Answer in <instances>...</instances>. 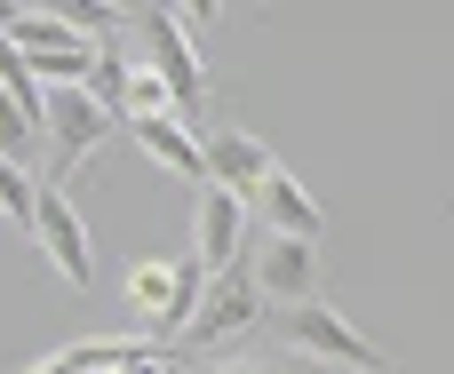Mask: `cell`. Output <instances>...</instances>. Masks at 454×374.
<instances>
[{"mask_svg": "<svg viewBox=\"0 0 454 374\" xmlns=\"http://www.w3.org/2000/svg\"><path fill=\"white\" fill-rule=\"evenodd\" d=\"M112 16L136 32V64L168 88L176 120H184L192 136H207V128H200V112H207V56L176 32V16H168V8H112Z\"/></svg>", "mask_w": 454, "mask_h": 374, "instance_id": "obj_1", "label": "cell"}, {"mask_svg": "<svg viewBox=\"0 0 454 374\" xmlns=\"http://www.w3.org/2000/svg\"><path fill=\"white\" fill-rule=\"evenodd\" d=\"M263 319H271V311H263V295H255L247 263L207 271V287H200V303H192V319H184V335H176V351H168V359H200V351H215V343H239V335H255Z\"/></svg>", "mask_w": 454, "mask_h": 374, "instance_id": "obj_2", "label": "cell"}, {"mask_svg": "<svg viewBox=\"0 0 454 374\" xmlns=\"http://www.w3.org/2000/svg\"><path fill=\"white\" fill-rule=\"evenodd\" d=\"M40 136H48V175H40V191H64V175L104 152L112 112H104L88 88H40Z\"/></svg>", "mask_w": 454, "mask_h": 374, "instance_id": "obj_3", "label": "cell"}, {"mask_svg": "<svg viewBox=\"0 0 454 374\" xmlns=\"http://www.w3.org/2000/svg\"><path fill=\"white\" fill-rule=\"evenodd\" d=\"M279 343L295 359H319V367H343V374H383V351L335 311V303H287L279 311Z\"/></svg>", "mask_w": 454, "mask_h": 374, "instance_id": "obj_4", "label": "cell"}, {"mask_svg": "<svg viewBox=\"0 0 454 374\" xmlns=\"http://www.w3.org/2000/svg\"><path fill=\"white\" fill-rule=\"evenodd\" d=\"M200 287H207V271H200L192 255L136 263V271H128V311L144 319V343H176L184 319H192V303H200Z\"/></svg>", "mask_w": 454, "mask_h": 374, "instance_id": "obj_5", "label": "cell"}, {"mask_svg": "<svg viewBox=\"0 0 454 374\" xmlns=\"http://www.w3.org/2000/svg\"><path fill=\"white\" fill-rule=\"evenodd\" d=\"M32 239H40V255L56 263V279H64V287H88V279H96L88 223H80V207H72L64 191H40V199H32Z\"/></svg>", "mask_w": 454, "mask_h": 374, "instance_id": "obj_6", "label": "cell"}, {"mask_svg": "<svg viewBox=\"0 0 454 374\" xmlns=\"http://www.w3.org/2000/svg\"><path fill=\"white\" fill-rule=\"evenodd\" d=\"M247 223H255L247 199L200 183V207H192V263H200V271H231V263L247 255Z\"/></svg>", "mask_w": 454, "mask_h": 374, "instance_id": "obj_7", "label": "cell"}, {"mask_svg": "<svg viewBox=\"0 0 454 374\" xmlns=\"http://www.w3.org/2000/svg\"><path fill=\"white\" fill-rule=\"evenodd\" d=\"M263 175H271V144H255L247 128H215V136H200V183L247 199Z\"/></svg>", "mask_w": 454, "mask_h": 374, "instance_id": "obj_8", "label": "cell"}, {"mask_svg": "<svg viewBox=\"0 0 454 374\" xmlns=\"http://www.w3.org/2000/svg\"><path fill=\"white\" fill-rule=\"evenodd\" d=\"M247 215H263V231H271V239H303V247H319V223H327V215H319V199H311L279 160H271V175L247 191Z\"/></svg>", "mask_w": 454, "mask_h": 374, "instance_id": "obj_9", "label": "cell"}, {"mask_svg": "<svg viewBox=\"0 0 454 374\" xmlns=\"http://www.w3.org/2000/svg\"><path fill=\"white\" fill-rule=\"evenodd\" d=\"M247 279H255L263 303H311V287H319V247H303V239H263L255 263H247Z\"/></svg>", "mask_w": 454, "mask_h": 374, "instance_id": "obj_10", "label": "cell"}, {"mask_svg": "<svg viewBox=\"0 0 454 374\" xmlns=\"http://www.w3.org/2000/svg\"><path fill=\"white\" fill-rule=\"evenodd\" d=\"M136 152H144L152 168H168V175L200 183V136H192L184 120H136Z\"/></svg>", "mask_w": 454, "mask_h": 374, "instance_id": "obj_11", "label": "cell"}, {"mask_svg": "<svg viewBox=\"0 0 454 374\" xmlns=\"http://www.w3.org/2000/svg\"><path fill=\"white\" fill-rule=\"evenodd\" d=\"M32 199H40V175L32 168H0V215L16 231H32Z\"/></svg>", "mask_w": 454, "mask_h": 374, "instance_id": "obj_12", "label": "cell"}, {"mask_svg": "<svg viewBox=\"0 0 454 374\" xmlns=\"http://www.w3.org/2000/svg\"><path fill=\"white\" fill-rule=\"evenodd\" d=\"M16 374H80V359H72V343H64V351H48V359H32V367H16Z\"/></svg>", "mask_w": 454, "mask_h": 374, "instance_id": "obj_13", "label": "cell"}, {"mask_svg": "<svg viewBox=\"0 0 454 374\" xmlns=\"http://www.w3.org/2000/svg\"><path fill=\"white\" fill-rule=\"evenodd\" d=\"M215 374H279V367H263V359H239V367H215Z\"/></svg>", "mask_w": 454, "mask_h": 374, "instance_id": "obj_14", "label": "cell"}]
</instances>
